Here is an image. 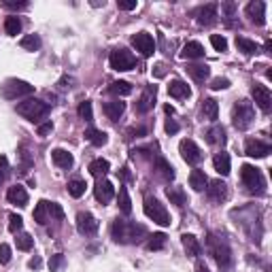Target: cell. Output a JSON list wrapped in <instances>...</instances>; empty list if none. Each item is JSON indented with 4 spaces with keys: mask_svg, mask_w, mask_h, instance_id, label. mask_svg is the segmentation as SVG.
I'll list each match as a JSON object with an SVG mask.
<instances>
[{
    "mask_svg": "<svg viewBox=\"0 0 272 272\" xmlns=\"http://www.w3.org/2000/svg\"><path fill=\"white\" fill-rule=\"evenodd\" d=\"M47 215H49V202L47 200H40V202L34 206V221L45 225L47 223Z\"/></svg>",
    "mask_w": 272,
    "mask_h": 272,
    "instance_id": "obj_34",
    "label": "cell"
},
{
    "mask_svg": "<svg viewBox=\"0 0 272 272\" xmlns=\"http://www.w3.org/2000/svg\"><path fill=\"white\" fill-rule=\"evenodd\" d=\"M111 236L119 245H132V242H138L142 236H147L145 225L134 223V221H125V219H115L111 227Z\"/></svg>",
    "mask_w": 272,
    "mask_h": 272,
    "instance_id": "obj_1",
    "label": "cell"
},
{
    "mask_svg": "<svg viewBox=\"0 0 272 272\" xmlns=\"http://www.w3.org/2000/svg\"><path fill=\"white\" fill-rule=\"evenodd\" d=\"M49 215L51 217H55V219H64V211H62V206L60 204H55V202H49Z\"/></svg>",
    "mask_w": 272,
    "mask_h": 272,
    "instance_id": "obj_48",
    "label": "cell"
},
{
    "mask_svg": "<svg viewBox=\"0 0 272 272\" xmlns=\"http://www.w3.org/2000/svg\"><path fill=\"white\" fill-rule=\"evenodd\" d=\"M247 17L255 24V26H264L266 24V3L262 0H253L247 5Z\"/></svg>",
    "mask_w": 272,
    "mask_h": 272,
    "instance_id": "obj_14",
    "label": "cell"
},
{
    "mask_svg": "<svg viewBox=\"0 0 272 272\" xmlns=\"http://www.w3.org/2000/svg\"><path fill=\"white\" fill-rule=\"evenodd\" d=\"M51 130H53V123H51V121L40 123V125H38V136H47Z\"/></svg>",
    "mask_w": 272,
    "mask_h": 272,
    "instance_id": "obj_51",
    "label": "cell"
},
{
    "mask_svg": "<svg viewBox=\"0 0 272 272\" xmlns=\"http://www.w3.org/2000/svg\"><path fill=\"white\" fill-rule=\"evenodd\" d=\"M164 111L168 113V115H175V109H173V107H170V104H166V107H164Z\"/></svg>",
    "mask_w": 272,
    "mask_h": 272,
    "instance_id": "obj_60",
    "label": "cell"
},
{
    "mask_svg": "<svg viewBox=\"0 0 272 272\" xmlns=\"http://www.w3.org/2000/svg\"><path fill=\"white\" fill-rule=\"evenodd\" d=\"M227 88H230V81H227L225 77H217V79H213V81H211V90H215V92L227 90Z\"/></svg>",
    "mask_w": 272,
    "mask_h": 272,
    "instance_id": "obj_47",
    "label": "cell"
},
{
    "mask_svg": "<svg viewBox=\"0 0 272 272\" xmlns=\"http://www.w3.org/2000/svg\"><path fill=\"white\" fill-rule=\"evenodd\" d=\"M102 111H104V115L111 121H117L123 115V111H125V102H121V100H111V102H104Z\"/></svg>",
    "mask_w": 272,
    "mask_h": 272,
    "instance_id": "obj_21",
    "label": "cell"
},
{
    "mask_svg": "<svg viewBox=\"0 0 272 272\" xmlns=\"http://www.w3.org/2000/svg\"><path fill=\"white\" fill-rule=\"evenodd\" d=\"M0 164H3V166H7V157H0Z\"/></svg>",
    "mask_w": 272,
    "mask_h": 272,
    "instance_id": "obj_63",
    "label": "cell"
},
{
    "mask_svg": "<svg viewBox=\"0 0 272 272\" xmlns=\"http://www.w3.org/2000/svg\"><path fill=\"white\" fill-rule=\"evenodd\" d=\"M0 94H3V98H7V100L26 98V96L34 94V85H30L28 81H22V79H9V81L3 85Z\"/></svg>",
    "mask_w": 272,
    "mask_h": 272,
    "instance_id": "obj_6",
    "label": "cell"
},
{
    "mask_svg": "<svg viewBox=\"0 0 272 272\" xmlns=\"http://www.w3.org/2000/svg\"><path fill=\"white\" fill-rule=\"evenodd\" d=\"M77 113H79V117L85 119V121H92V119H94V109H92V102H90V100L81 102L79 109H77Z\"/></svg>",
    "mask_w": 272,
    "mask_h": 272,
    "instance_id": "obj_42",
    "label": "cell"
},
{
    "mask_svg": "<svg viewBox=\"0 0 272 272\" xmlns=\"http://www.w3.org/2000/svg\"><path fill=\"white\" fill-rule=\"evenodd\" d=\"M22 227H24V219L19 217V215H15V213L9 215V230H11L13 234H17Z\"/></svg>",
    "mask_w": 272,
    "mask_h": 272,
    "instance_id": "obj_45",
    "label": "cell"
},
{
    "mask_svg": "<svg viewBox=\"0 0 272 272\" xmlns=\"http://www.w3.org/2000/svg\"><path fill=\"white\" fill-rule=\"evenodd\" d=\"M206 194L213 202H223L227 200V185L221 181V179H215V181H208L206 183Z\"/></svg>",
    "mask_w": 272,
    "mask_h": 272,
    "instance_id": "obj_15",
    "label": "cell"
},
{
    "mask_svg": "<svg viewBox=\"0 0 272 272\" xmlns=\"http://www.w3.org/2000/svg\"><path fill=\"white\" fill-rule=\"evenodd\" d=\"M85 181L83 179H73V181H68V194L73 196V198H81L85 194Z\"/></svg>",
    "mask_w": 272,
    "mask_h": 272,
    "instance_id": "obj_39",
    "label": "cell"
},
{
    "mask_svg": "<svg viewBox=\"0 0 272 272\" xmlns=\"http://www.w3.org/2000/svg\"><path fill=\"white\" fill-rule=\"evenodd\" d=\"M236 47H238V51H242L245 55L257 53V43L255 40H249L245 36H236Z\"/></svg>",
    "mask_w": 272,
    "mask_h": 272,
    "instance_id": "obj_33",
    "label": "cell"
},
{
    "mask_svg": "<svg viewBox=\"0 0 272 272\" xmlns=\"http://www.w3.org/2000/svg\"><path fill=\"white\" fill-rule=\"evenodd\" d=\"M121 177H123V179H130V173H128V168H125V166L121 168Z\"/></svg>",
    "mask_w": 272,
    "mask_h": 272,
    "instance_id": "obj_61",
    "label": "cell"
},
{
    "mask_svg": "<svg viewBox=\"0 0 272 272\" xmlns=\"http://www.w3.org/2000/svg\"><path fill=\"white\" fill-rule=\"evenodd\" d=\"M213 166H215V170H217V173L221 175V177H227L230 175V155L227 153H217L213 157Z\"/></svg>",
    "mask_w": 272,
    "mask_h": 272,
    "instance_id": "obj_25",
    "label": "cell"
},
{
    "mask_svg": "<svg viewBox=\"0 0 272 272\" xmlns=\"http://www.w3.org/2000/svg\"><path fill=\"white\" fill-rule=\"evenodd\" d=\"M3 181H5V175H3V173H0V183H3Z\"/></svg>",
    "mask_w": 272,
    "mask_h": 272,
    "instance_id": "obj_64",
    "label": "cell"
},
{
    "mask_svg": "<svg viewBox=\"0 0 272 272\" xmlns=\"http://www.w3.org/2000/svg\"><path fill=\"white\" fill-rule=\"evenodd\" d=\"M255 119V111H253V104L249 100H240V102L234 104L232 109V123L236 130H247V128L253 123Z\"/></svg>",
    "mask_w": 272,
    "mask_h": 272,
    "instance_id": "obj_5",
    "label": "cell"
},
{
    "mask_svg": "<svg viewBox=\"0 0 272 272\" xmlns=\"http://www.w3.org/2000/svg\"><path fill=\"white\" fill-rule=\"evenodd\" d=\"M166 247V234L164 232H155L153 236H149L147 240V249L149 251H160Z\"/></svg>",
    "mask_w": 272,
    "mask_h": 272,
    "instance_id": "obj_37",
    "label": "cell"
},
{
    "mask_svg": "<svg viewBox=\"0 0 272 272\" xmlns=\"http://www.w3.org/2000/svg\"><path fill=\"white\" fill-rule=\"evenodd\" d=\"M187 73H190V77L194 81L204 83L208 79V75H211V68L206 64H192V66H187Z\"/></svg>",
    "mask_w": 272,
    "mask_h": 272,
    "instance_id": "obj_26",
    "label": "cell"
},
{
    "mask_svg": "<svg viewBox=\"0 0 272 272\" xmlns=\"http://www.w3.org/2000/svg\"><path fill=\"white\" fill-rule=\"evenodd\" d=\"M130 134H132V136H145V134H147V130H145V128H132Z\"/></svg>",
    "mask_w": 272,
    "mask_h": 272,
    "instance_id": "obj_55",
    "label": "cell"
},
{
    "mask_svg": "<svg viewBox=\"0 0 272 272\" xmlns=\"http://www.w3.org/2000/svg\"><path fill=\"white\" fill-rule=\"evenodd\" d=\"M206 136H208V142H213V145H225V130H223V125L211 128V130L206 132Z\"/></svg>",
    "mask_w": 272,
    "mask_h": 272,
    "instance_id": "obj_36",
    "label": "cell"
},
{
    "mask_svg": "<svg viewBox=\"0 0 272 272\" xmlns=\"http://www.w3.org/2000/svg\"><path fill=\"white\" fill-rule=\"evenodd\" d=\"M109 64L117 73H125V70H132L136 66V58L128 49H115L109 55Z\"/></svg>",
    "mask_w": 272,
    "mask_h": 272,
    "instance_id": "obj_8",
    "label": "cell"
},
{
    "mask_svg": "<svg viewBox=\"0 0 272 272\" xmlns=\"http://www.w3.org/2000/svg\"><path fill=\"white\" fill-rule=\"evenodd\" d=\"M240 181L245 183V187H247L251 194L262 196V194L266 192V179H264L262 170L257 168V166L242 164V166H240Z\"/></svg>",
    "mask_w": 272,
    "mask_h": 272,
    "instance_id": "obj_3",
    "label": "cell"
},
{
    "mask_svg": "<svg viewBox=\"0 0 272 272\" xmlns=\"http://www.w3.org/2000/svg\"><path fill=\"white\" fill-rule=\"evenodd\" d=\"M77 230L83 236H92L98 232V221L92 213H79L77 215Z\"/></svg>",
    "mask_w": 272,
    "mask_h": 272,
    "instance_id": "obj_13",
    "label": "cell"
},
{
    "mask_svg": "<svg viewBox=\"0 0 272 272\" xmlns=\"http://www.w3.org/2000/svg\"><path fill=\"white\" fill-rule=\"evenodd\" d=\"M166 196L170 200V204H175V206H185V204H187V196H185V192L179 190V187H168Z\"/></svg>",
    "mask_w": 272,
    "mask_h": 272,
    "instance_id": "obj_31",
    "label": "cell"
},
{
    "mask_svg": "<svg viewBox=\"0 0 272 272\" xmlns=\"http://www.w3.org/2000/svg\"><path fill=\"white\" fill-rule=\"evenodd\" d=\"M117 7L121 11H134L136 9V0H117Z\"/></svg>",
    "mask_w": 272,
    "mask_h": 272,
    "instance_id": "obj_50",
    "label": "cell"
},
{
    "mask_svg": "<svg viewBox=\"0 0 272 272\" xmlns=\"http://www.w3.org/2000/svg\"><path fill=\"white\" fill-rule=\"evenodd\" d=\"M206 183H208V179H206V175H204V170H192V175H190V185L196 190V192H202V190H206Z\"/></svg>",
    "mask_w": 272,
    "mask_h": 272,
    "instance_id": "obj_30",
    "label": "cell"
},
{
    "mask_svg": "<svg viewBox=\"0 0 272 272\" xmlns=\"http://www.w3.org/2000/svg\"><path fill=\"white\" fill-rule=\"evenodd\" d=\"M202 115L208 119V121H217L219 117V104L215 98H204L202 100Z\"/></svg>",
    "mask_w": 272,
    "mask_h": 272,
    "instance_id": "obj_24",
    "label": "cell"
},
{
    "mask_svg": "<svg viewBox=\"0 0 272 272\" xmlns=\"http://www.w3.org/2000/svg\"><path fill=\"white\" fill-rule=\"evenodd\" d=\"M166 132H168V134H177V132H179V123H177L175 119H168V121H166Z\"/></svg>",
    "mask_w": 272,
    "mask_h": 272,
    "instance_id": "obj_52",
    "label": "cell"
},
{
    "mask_svg": "<svg viewBox=\"0 0 272 272\" xmlns=\"http://www.w3.org/2000/svg\"><path fill=\"white\" fill-rule=\"evenodd\" d=\"M223 9H225V13H227V15H232V13H234V5H232V3H227Z\"/></svg>",
    "mask_w": 272,
    "mask_h": 272,
    "instance_id": "obj_57",
    "label": "cell"
},
{
    "mask_svg": "<svg viewBox=\"0 0 272 272\" xmlns=\"http://www.w3.org/2000/svg\"><path fill=\"white\" fill-rule=\"evenodd\" d=\"M19 45L24 49H28V51H36V49H40V38L36 34H28V36H24L19 40Z\"/></svg>",
    "mask_w": 272,
    "mask_h": 272,
    "instance_id": "obj_41",
    "label": "cell"
},
{
    "mask_svg": "<svg viewBox=\"0 0 272 272\" xmlns=\"http://www.w3.org/2000/svg\"><path fill=\"white\" fill-rule=\"evenodd\" d=\"M181 242H183V249L187 251V255H192V257L200 255V251H202V247H200V242H198V238L194 234H183Z\"/></svg>",
    "mask_w": 272,
    "mask_h": 272,
    "instance_id": "obj_27",
    "label": "cell"
},
{
    "mask_svg": "<svg viewBox=\"0 0 272 272\" xmlns=\"http://www.w3.org/2000/svg\"><path fill=\"white\" fill-rule=\"evenodd\" d=\"M3 5L9 9H26L28 7V3H13V0H3Z\"/></svg>",
    "mask_w": 272,
    "mask_h": 272,
    "instance_id": "obj_53",
    "label": "cell"
},
{
    "mask_svg": "<svg viewBox=\"0 0 272 272\" xmlns=\"http://www.w3.org/2000/svg\"><path fill=\"white\" fill-rule=\"evenodd\" d=\"M94 196H96V200L100 204H109L113 200V196H115V187H113L111 181L102 179V181H98V185L94 187Z\"/></svg>",
    "mask_w": 272,
    "mask_h": 272,
    "instance_id": "obj_16",
    "label": "cell"
},
{
    "mask_svg": "<svg viewBox=\"0 0 272 272\" xmlns=\"http://www.w3.org/2000/svg\"><path fill=\"white\" fill-rule=\"evenodd\" d=\"M270 151H272L270 145H268V142H264V140H260V138H247V142H245V153L249 157H255V160L268 157Z\"/></svg>",
    "mask_w": 272,
    "mask_h": 272,
    "instance_id": "obj_10",
    "label": "cell"
},
{
    "mask_svg": "<svg viewBox=\"0 0 272 272\" xmlns=\"http://www.w3.org/2000/svg\"><path fill=\"white\" fill-rule=\"evenodd\" d=\"M145 215L151 219V221H155L157 225H170V215H168V211H166V206L160 202V200H155V198H145Z\"/></svg>",
    "mask_w": 272,
    "mask_h": 272,
    "instance_id": "obj_7",
    "label": "cell"
},
{
    "mask_svg": "<svg viewBox=\"0 0 272 272\" xmlns=\"http://www.w3.org/2000/svg\"><path fill=\"white\" fill-rule=\"evenodd\" d=\"M266 53H272V43H270V40L266 43Z\"/></svg>",
    "mask_w": 272,
    "mask_h": 272,
    "instance_id": "obj_62",
    "label": "cell"
},
{
    "mask_svg": "<svg viewBox=\"0 0 272 272\" xmlns=\"http://www.w3.org/2000/svg\"><path fill=\"white\" fill-rule=\"evenodd\" d=\"M5 30H7L9 36H17L22 32V22H19V17H15V15L7 17L5 19Z\"/></svg>",
    "mask_w": 272,
    "mask_h": 272,
    "instance_id": "obj_38",
    "label": "cell"
},
{
    "mask_svg": "<svg viewBox=\"0 0 272 272\" xmlns=\"http://www.w3.org/2000/svg\"><path fill=\"white\" fill-rule=\"evenodd\" d=\"M11 262V247L9 245H0V264H9Z\"/></svg>",
    "mask_w": 272,
    "mask_h": 272,
    "instance_id": "obj_49",
    "label": "cell"
},
{
    "mask_svg": "<svg viewBox=\"0 0 272 272\" xmlns=\"http://www.w3.org/2000/svg\"><path fill=\"white\" fill-rule=\"evenodd\" d=\"M251 96H253V100H255V104L260 107L264 113L270 111V107H272V94H270V90L266 88V85L255 83L253 88H251Z\"/></svg>",
    "mask_w": 272,
    "mask_h": 272,
    "instance_id": "obj_12",
    "label": "cell"
},
{
    "mask_svg": "<svg viewBox=\"0 0 272 272\" xmlns=\"http://www.w3.org/2000/svg\"><path fill=\"white\" fill-rule=\"evenodd\" d=\"M155 170H157V173H160L164 179H168V181L175 179V168L170 166V162L166 160V157H162V155L155 157Z\"/></svg>",
    "mask_w": 272,
    "mask_h": 272,
    "instance_id": "obj_28",
    "label": "cell"
},
{
    "mask_svg": "<svg viewBox=\"0 0 272 272\" xmlns=\"http://www.w3.org/2000/svg\"><path fill=\"white\" fill-rule=\"evenodd\" d=\"M132 45L136 47V51H140L145 58H149V55H153L155 51V40L149 32H136L132 36Z\"/></svg>",
    "mask_w": 272,
    "mask_h": 272,
    "instance_id": "obj_11",
    "label": "cell"
},
{
    "mask_svg": "<svg viewBox=\"0 0 272 272\" xmlns=\"http://www.w3.org/2000/svg\"><path fill=\"white\" fill-rule=\"evenodd\" d=\"M202 55H204V47L200 45L198 40L185 43V47L181 51V58H185V60H198V58H202Z\"/></svg>",
    "mask_w": 272,
    "mask_h": 272,
    "instance_id": "obj_22",
    "label": "cell"
},
{
    "mask_svg": "<svg viewBox=\"0 0 272 272\" xmlns=\"http://www.w3.org/2000/svg\"><path fill=\"white\" fill-rule=\"evenodd\" d=\"M62 266H64V255H62V253L51 255V260H49V270H51V272H60Z\"/></svg>",
    "mask_w": 272,
    "mask_h": 272,
    "instance_id": "obj_46",
    "label": "cell"
},
{
    "mask_svg": "<svg viewBox=\"0 0 272 272\" xmlns=\"http://www.w3.org/2000/svg\"><path fill=\"white\" fill-rule=\"evenodd\" d=\"M51 160H53V164L55 166H60V168H70L75 164V160H73V155H70L66 149H53L51 151Z\"/></svg>",
    "mask_w": 272,
    "mask_h": 272,
    "instance_id": "obj_23",
    "label": "cell"
},
{
    "mask_svg": "<svg viewBox=\"0 0 272 272\" xmlns=\"http://www.w3.org/2000/svg\"><path fill=\"white\" fill-rule=\"evenodd\" d=\"M206 249H208L211 257L215 260V264H217V268L221 272H227V270L232 268V264H234V260H232V249H230V245H227L223 238L215 236V234H208V238H206Z\"/></svg>",
    "mask_w": 272,
    "mask_h": 272,
    "instance_id": "obj_2",
    "label": "cell"
},
{
    "mask_svg": "<svg viewBox=\"0 0 272 272\" xmlns=\"http://www.w3.org/2000/svg\"><path fill=\"white\" fill-rule=\"evenodd\" d=\"M119 211L123 215H130L132 213V200H130V196H128V190L125 187L119 190Z\"/></svg>",
    "mask_w": 272,
    "mask_h": 272,
    "instance_id": "obj_40",
    "label": "cell"
},
{
    "mask_svg": "<svg viewBox=\"0 0 272 272\" xmlns=\"http://www.w3.org/2000/svg\"><path fill=\"white\" fill-rule=\"evenodd\" d=\"M155 96H157V90H155V85H147L145 92L140 94L138 98V102H136V111L138 113H149L155 104Z\"/></svg>",
    "mask_w": 272,
    "mask_h": 272,
    "instance_id": "obj_17",
    "label": "cell"
},
{
    "mask_svg": "<svg viewBox=\"0 0 272 272\" xmlns=\"http://www.w3.org/2000/svg\"><path fill=\"white\" fill-rule=\"evenodd\" d=\"M179 153H181L183 160L187 162V164H192V166H196V164L202 162V151H200V147L196 145L194 140H190V138L181 140V145H179Z\"/></svg>",
    "mask_w": 272,
    "mask_h": 272,
    "instance_id": "obj_9",
    "label": "cell"
},
{
    "mask_svg": "<svg viewBox=\"0 0 272 272\" xmlns=\"http://www.w3.org/2000/svg\"><path fill=\"white\" fill-rule=\"evenodd\" d=\"M153 75H155L157 79H162V77L166 75V66H164V64H155V66H153Z\"/></svg>",
    "mask_w": 272,
    "mask_h": 272,
    "instance_id": "obj_54",
    "label": "cell"
},
{
    "mask_svg": "<svg viewBox=\"0 0 272 272\" xmlns=\"http://www.w3.org/2000/svg\"><path fill=\"white\" fill-rule=\"evenodd\" d=\"M85 138H88L94 147H102V145H107V140H109L107 132L98 130V128H88V130H85Z\"/></svg>",
    "mask_w": 272,
    "mask_h": 272,
    "instance_id": "obj_29",
    "label": "cell"
},
{
    "mask_svg": "<svg viewBox=\"0 0 272 272\" xmlns=\"http://www.w3.org/2000/svg\"><path fill=\"white\" fill-rule=\"evenodd\" d=\"M168 94L177 98V100H183V98H190L192 96V90H190V85L181 81V79H175V81H170L168 85Z\"/></svg>",
    "mask_w": 272,
    "mask_h": 272,
    "instance_id": "obj_19",
    "label": "cell"
},
{
    "mask_svg": "<svg viewBox=\"0 0 272 272\" xmlns=\"http://www.w3.org/2000/svg\"><path fill=\"white\" fill-rule=\"evenodd\" d=\"M15 242H17V249H22V251H30L34 247V238L30 234H17Z\"/></svg>",
    "mask_w": 272,
    "mask_h": 272,
    "instance_id": "obj_43",
    "label": "cell"
},
{
    "mask_svg": "<svg viewBox=\"0 0 272 272\" xmlns=\"http://www.w3.org/2000/svg\"><path fill=\"white\" fill-rule=\"evenodd\" d=\"M7 200H9L11 204L26 206L28 204V192H26V187H22V185H13V187H9Z\"/></svg>",
    "mask_w": 272,
    "mask_h": 272,
    "instance_id": "obj_20",
    "label": "cell"
},
{
    "mask_svg": "<svg viewBox=\"0 0 272 272\" xmlns=\"http://www.w3.org/2000/svg\"><path fill=\"white\" fill-rule=\"evenodd\" d=\"M15 109L22 117L30 119V121H40L43 117H47V113H49V104L38 98H28L24 102H19Z\"/></svg>",
    "mask_w": 272,
    "mask_h": 272,
    "instance_id": "obj_4",
    "label": "cell"
},
{
    "mask_svg": "<svg viewBox=\"0 0 272 272\" xmlns=\"http://www.w3.org/2000/svg\"><path fill=\"white\" fill-rule=\"evenodd\" d=\"M73 79H70V77H62V81H60V85H62V88H73Z\"/></svg>",
    "mask_w": 272,
    "mask_h": 272,
    "instance_id": "obj_56",
    "label": "cell"
},
{
    "mask_svg": "<svg viewBox=\"0 0 272 272\" xmlns=\"http://www.w3.org/2000/svg\"><path fill=\"white\" fill-rule=\"evenodd\" d=\"M109 94H113V96H128V94H132V85L128 81H115V83L109 85Z\"/></svg>",
    "mask_w": 272,
    "mask_h": 272,
    "instance_id": "obj_35",
    "label": "cell"
},
{
    "mask_svg": "<svg viewBox=\"0 0 272 272\" xmlns=\"http://www.w3.org/2000/svg\"><path fill=\"white\" fill-rule=\"evenodd\" d=\"M196 272H208V268H206L204 264H198V266H196Z\"/></svg>",
    "mask_w": 272,
    "mask_h": 272,
    "instance_id": "obj_59",
    "label": "cell"
},
{
    "mask_svg": "<svg viewBox=\"0 0 272 272\" xmlns=\"http://www.w3.org/2000/svg\"><path fill=\"white\" fill-rule=\"evenodd\" d=\"M111 170V164L107 162V160H102V157H98V160H94L92 164H90V173L94 175V177H107V173Z\"/></svg>",
    "mask_w": 272,
    "mask_h": 272,
    "instance_id": "obj_32",
    "label": "cell"
},
{
    "mask_svg": "<svg viewBox=\"0 0 272 272\" xmlns=\"http://www.w3.org/2000/svg\"><path fill=\"white\" fill-rule=\"evenodd\" d=\"M211 45L215 47V51H227V40H225V36H221V34H213L211 36Z\"/></svg>",
    "mask_w": 272,
    "mask_h": 272,
    "instance_id": "obj_44",
    "label": "cell"
},
{
    "mask_svg": "<svg viewBox=\"0 0 272 272\" xmlns=\"http://www.w3.org/2000/svg\"><path fill=\"white\" fill-rule=\"evenodd\" d=\"M196 22L200 26H213L217 22V5H204L196 11Z\"/></svg>",
    "mask_w": 272,
    "mask_h": 272,
    "instance_id": "obj_18",
    "label": "cell"
},
{
    "mask_svg": "<svg viewBox=\"0 0 272 272\" xmlns=\"http://www.w3.org/2000/svg\"><path fill=\"white\" fill-rule=\"evenodd\" d=\"M40 266V260L38 257H34V260H30V268H38Z\"/></svg>",
    "mask_w": 272,
    "mask_h": 272,
    "instance_id": "obj_58",
    "label": "cell"
}]
</instances>
